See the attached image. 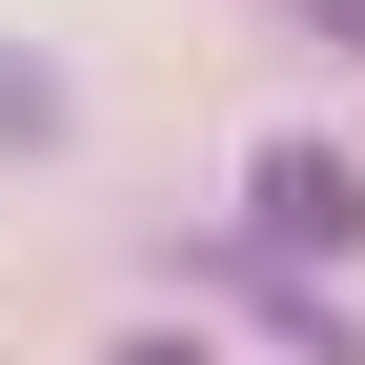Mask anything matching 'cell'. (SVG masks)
<instances>
[{
    "label": "cell",
    "mask_w": 365,
    "mask_h": 365,
    "mask_svg": "<svg viewBox=\"0 0 365 365\" xmlns=\"http://www.w3.org/2000/svg\"><path fill=\"white\" fill-rule=\"evenodd\" d=\"M244 244H264V264H365V163L284 122V143L244 163Z\"/></svg>",
    "instance_id": "6da1fadb"
},
{
    "label": "cell",
    "mask_w": 365,
    "mask_h": 365,
    "mask_svg": "<svg viewBox=\"0 0 365 365\" xmlns=\"http://www.w3.org/2000/svg\"><path fill=\"white\" fill-rule=\"evenodd\" d=\"M102 365H223V345H203V325H122Z\"/></svg>",
    "instance_id": "7a4b0ae2"
},
{
    "label": "cell",
    "mask_w": 365,
    "mask_h": 365,
    "mask_svg": "<svg viewBox=\"0 0 365 365\" xmlns=\"http://www.w3.org/2000/svg\"><path fill=\"white\" fill-rule=\"evenodd\" d=\"M304 21H345V41H365V0H304Z\"/></svg>",
    "instance_id": "3957f363"
}]
</instances>
